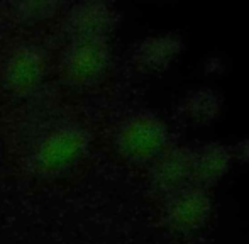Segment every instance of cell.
<instances>
[{"label": "cell", "instance_id": "cell-1", "mask_svg": "<svg viewBox=\"0 0 249 244\" xmlns=\"http://www.w3.org/2000/svg\"><path fill=\"white\" fill-rule=\"evenodd\" d=\"M85 148V136L75 127L58 129L48 136L39 146L36 163L43 172H58V170L73 163Z\"/></svg>", "mask_w": 249, "mask_h": 244}, {"label": "cell", "instance_id": "cell-2", "mask_svg": "<svg viewBox=\"0 0 249 244\" xmlns=\"http://www.w3.org/2000/svg\"><path fill=\"white\" fill-rule=\"evenodd\" d=\"M105 51L97 39H80L66 58V71L75 82H87L99 75L104 66Z\"/></svg>", "mask_w": 249, "mask_h": 244}, {"label": "cell", "instance_id": "cell-3", "mask_svg": "<svg viewBox=\"0 0 249 244\" xmlns=\"http://www.w3.org/2000/svg\"><path fill=\"white\" fill-rule=\"evenodd\" d=\"M43 71L44 63L41 54L29 48H22L12 54L7 65V83L16 92H29L33 87L37 85Z\"/></svg>", "mask_w": 249, "mask_h": 244}]
</instances>
